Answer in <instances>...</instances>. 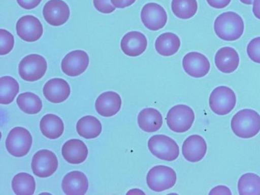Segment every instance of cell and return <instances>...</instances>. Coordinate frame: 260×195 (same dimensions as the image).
<instances>
[{"label": "cell", "instance_id": "1", "mask_svg": "<svg viewBox=\"0 0 260 195\" xmlns=\"http://www.w3.org/2000/svg\"><path fill=\"white\" fill-rule=\"evenodd\" d=\"M231 128L234 134L239 138H253L260 131V115L252 109H243L232 118Z\"/></svg>", "mask_w": 260, "mask_h": 195}, {"label": "cell", "instance_id": "2", "mask_svg": "<svg viewBox=\"0 0 260 195\" xmlns=\"http://www.w3.org/2000/svg\"><path fill=\"white\" fill-rule=\"evenodd\" d=\"M244 22L238 14L226 12L218 16L215 21L214 30L216 34L225 41L238 40L243 35Z\"/></svg>", "mask_w": 260, "mask_h": 195}, {"label": "cell", "instance_id": "3", "mask_svg": "<svg viewBox=\"0 0 260 195\" xmlns=\"http://www.w3.org/2000/svg\"><path fill=\"white\" fill-rule=\"evenodd\" d=\"M32 143L31 134L24 127L13 128L6 140L7 150L13 157L21 158L28 154Z\"/></svg>", "mask_w": 260, "mask_h": 195}, {"label": "cell", "instance_id": "4", "mask_svg": "<svg viewBox=\"0 0 260 195\" xmlns=\"http://www.w3.org/2000/svg\"><path fill=\"white\" fill-rule=\"evenodd\" d=\"M176 173L171 167L157 166L152 167L146 176V183L153 191L160 192L170 189L176 182Z\"/></svg>", "mask_w": 260, "mask_h": 195}, {"label": "cell", "instance_id": "5", "mask_svg": "<svg viewBox=\"0 0 260 195\" xmlns=\"http://www.w3.org/2000/svg\"><path fill=\"white\" fill-rule=\"evenodd\" d=\"M148 147L154 157L164 161H175L180 155L177 143L170 137L161 134L151 137Z\"/></svg>", "mask_w": 260, "mask_h": 195}, {"label": "cell", "instance_id": "6", "mask_svg": "<svg viewBox=\"0 0 260 195\" xmlns=\"http://www.w3.org/2000/svg\"><path fill=\"white\" fill-rule=\"evenodd\" d=\"M194 118V111L191 107L185 104H178L169 111L167 124L172 131L183 133L191 129Z\"/></svg>", "mask_w": 260, "mask_h": 195}, {"label": "cell", "instance_id": "7", "mask_svg": "<svg viewBox=\"0 0 260 195\" xmlns=\"http://www.w3.org/2000/svg\"><path fill=\"white\" fill-rule=\"evenodd\" d=\"M47 68V62L43 56L31 54L21 60L18 66V73L23 80L35 82L45 76Z\"/></svg>", "mask_w": 260, "mask_h": 195}, {"label": "cell", "instance_id": "8", "mask_svg": "<svg viewBox=\"0 0 260 195\" xmlns=\"http://www.w3.org/2000/svg\"><path fill=\"white\" fill-rule=\"evenodd\" d=\"M236 96L235 93L228 87L220 86L215 88L211 93L209 105L211 110L219 115H225L231 113L235 108Z\"/></svg>", "mask_w": 260, "mask_h": 195}, {"label": "cell", "instance_id": "9", "mask_svg": "<svg viewBox=\"0 0 260 195\" xmlns=\"http://www.w3.org/2000/svg\"><path fill=\"white\" fill-rule=\"evenodd\" d=\"M56 155L49 150H41L32 157L31 168L34 175L39 178H48L55 173L58 168Z\"/></svg>", "mask_w": 260, "mask_h": 195}, {"label": "cell", "instance_id": "10", "mask_svg": "<svg viewBox=\"0 0 260 195\" xmlns=\"http://www.w3.org/2000/svg\"><path fill=\"white\" fill-rule=\"evenodd\" d=\"M89 64V57L83 50H76L70 52L61 62V69L65 75L78 76L86 71Z\"/></svg>", "mask_w": 260, "mask_h": 195}, {"label": "cell", "instance_id": "11", "mask_svg": "<svg viewBox=\"0 0 260 195\" xmlns=\"http://www.w3.org/2000/svg\"><path fill=\"white\" fill-rule=\"evenodd\" d=\"M141 18L144 25L153 31L162 29L167 22L166 10L160 5L155 3L146 4L141 11Z\"/></svg>", "mask_w": 260, "mask_h": 195}, {"label": "cell", "instance_id": "12", "mask_svg": "<svg viewBox=\"0 0 260 195\" xmlns=\"http://www.w3.org/2000/svg\"><path fill=\"white\" fill-rule=\"evenodd\" d=\"M16 33L22 40L34 43L39 40L43 34L41 21L34 16H22L16 23Z\"/></svg>", "mask_w": 260, "mask_h": 195}, {"label": "cell", "instance_id": "13", "mask_svg": "<svg viewBox=\"0 0 260 195\" xmlns=\"http://www.w3.org/2000/svg\"><path fill=\"white\" fill-rule=\"evenodd\" d=\"M71 15L68 5L62 0H50L43 9L46 22L52 26H61L67 22Z\"/></svg>", "mask_w": 260, "mask_h": 195}, {"label": "cell", "instance_id": "14", "mask_svg": "<svg viewBox=\"0 0 260 195\" xmlns=\"http://www.w3.org/2000/svg\"><path fill=\"white\" fill-rule=\"evenodd\" d=\"M182 65L185 73L193 78L204 77L210 70V63L208 58L198 52H191L185 55Z\"/></svg>", "mask_w": 260, "mask_h": 195}, {"label": "cell", "instance_id": "15", "mask_svg": "<svg viewBox=\"0 0 260 195\" xmlns=\"http://www.w3.org/2000/svg\"><path fill=\"white\" fill-rule=\"evenodd\" d=\"M207 152V143L203 137L192 135L185 139L182 145V154L187 161L197 163L201 161Z\"/></svg>", "mask_w": 260, "mask_h": 195}, {"label": "cell", "instance_id": "16", "mask_svg": "<svg viewBox=\"0 0 260 195\" xmlns=\"http://www.w3.org/2000/svg\"><path fill=\"white\" fill-rule=\"evenodd\" d=\"M43 94L50 103H61L66 101L71 95V87L69 84L62 79H52L45 84Z\"/></svg>", "mask_w": 260, "mask_h": 195}, {"label": "cell", "instance_id": "17", "mask_svg": "<svg viewBox=\"0 0 260 195\" xmlns=\"http://www.w3.org/2000/svg\"><path fill=\"white\" fill-rule=\"evenodd\" d=\"M121 97L115 92H106L100 95L95 102L98 113L105 118L112 117L121 109Z\"/></svg>", "mask_w": 260, "mask_h": 195}, {"label": "cell", "instance_id": "18", "mask_svg": "<svg viewBox=\"0 0 260 195\" xmlns=\"http://www.w3.org/2000/svg\"><path fill=\"white\" fill-rule=\"evenodd\" d=\"M148 42L145 34L138 31H132L125 34L120 43L123 53L127 56L136 57L142 55L147 48Z\"/></svg>", "mask_w": 260, "mask_h": 195}, {"label": "cell", "instance_id": "19", "mask_svg": "<svg viewBox=\"0 0 260 195\" xmlns=\"http://www.w3.org/2000/svg\"><path fill=\"white\" fill-rule=\"evenodd\" d=\"M89 181L82 172H70L62 181V189L67 195H83L87 192Z\"/></svg>", "mask_w": 260, "mask_h": 195}, {"label": "cell", "instance_id": "20", "mask_svg": "<svg viewBox=\"0 0 260 195\" xmlns=\"http://www.w3.org/2000/svg\"><path fill=\"white\" fill-rule=\"evenodd\" d=\"M89 150L87 145L80 139H70L62 147V155L64 159L71 164L83 163L87 159Z\"/></svg>", "mask_w": 260, "mask_h": 195}, {"label": "cell", "instance_id": "21", "mask_svg": "<svg viewBox=\"0 0 260 195\" xmlns=\"http://www.w3.org/2000/svg\"><path fill=\"white\" fill-rule=\"evenodd\" d=\"M215 64L217 68L222 73H233L238 69L240 64L238 53L231 47L220 49L216 53Z\"/></svg>", "mask_w": 260, "mask_h": 195}, {"label": "cell", "instance_id": "22", "mask_svg": "<svg viewBox=\"0 0 260 195\" xmlns=\"http://www.w3.org/2000/svg\"><path fill=\"white\" fill-rule=\"evenodd\" d=\"M139 128L146 132H157L162 125L161 113L156 109L147 108L139 112L138 118Z\"/></svg>", "mask_w": 260, "mask_h": 195}, {"label": "cell", "instance_id": "23", "mask_svg": "<svg viewBox=\"0 0 260 195\" xmlns=\"http://www.w3.org/2000/svg\"><path fill=\"white\" fill-rule=\"evenodd\" d=\"M64 123L56 115L49 113L42 118L40 122V129L42 134L50 139L60 138L64 132Z\"/></svg>", "mask_w": 260, "mask_h": 195}, {"label": "cell", "instance_id": "24", "mask_svg": "<svg viewBox=\"0 0 260 195\" xmlns=\"http://www.w3.org/2000/svg\"><path fill=\"white\" fill-rule=\"evenodd\" d=\"M180 38L173 32H166L157 37L155 48L160 55L171 57L176 54L180 48Z\"/></svg>", "mask_w": 260, "mask_h": 195}, {"label": "cell", "instance_id": "25", "mask_svg": "<svg viewBox=\"0 0 260 195\" xmlns=\"http://www.w3.org/2000/svg\"><path fill=\"white\" fill-rule=\"evenodd\" d=\"M76 130L81 137L87 139L98 138L102 131V125L99 120L92 115L81 118L76 125Z\"/></svg>", "mask_w": 260, "mask_h": 195}, {"label": "cell", "instance_id": "26", "mask_svg": "<svg viewBox=\"0 0 260 195\" xmlns=\"http://www.w3.org/2000/svg\"><path fill=\"white\" fill-rule=\"evenodd\" d=\"M19 89V84L12 76H2L0 79V103L7 105L13 103Z\"/></svg>", "mask_w": 260, "mask_h": 195}, {"label": "cell", "instance_id": "27", "mask_svg": "<svg viewBox=\"0 0 260 195\" xmlns=\"http://www.w3.org/2000/svg\"><path fill=\"white\" fill-rule=\"evenodd\" d=\"M16 103L20 110L27 114H37L43 108V102L40 97L31 92L20 94L16 99Z\"/></svg>", "mask_w": 260, "mask_h": 195}, {"label": "cell", "instance_id": "28", "mask_svg": "<svg viewBox=\"0 0 260 195\" xmlns=\"http://www.w3.org/2000/svg\"><path fill=\"white\" fill-rule=\"evenodd\" d=\"M12 189L18 195H32L36 189V180L28 173H21L14 176Z\"/></svg>", "mask_w": 260, "mask_h": 195}, {"label": "cell", "instance_id": "29", "mask_svg": "<svg viewBox=\"0 0 260 195\" xmlns=\"http://www.w3.org/2000/svg\"><path fill=\"white\" fill-rule=\"evenodd\" d=\"M171 8L176 17L187 20L196 15L198 4L197 0H173Z\"/></svg>", "mask_w": 260, "mask_h": 195}, {"label": "cell", "instance_id": "30", "mask_svg": "<svg viewBox=\"0 0 260 195\" xmlns=\"http://www.w3.org/2000/svg\"><path fill=\"white\" fill-rule=\"evenodd\" d=\"M238 189L241 195H260V177L254 173H246L238 181Z\"/></svg>", "mask_w": 260, "mask_h": 195}, {"label": "cell", "instance_id": "31", "mask_svg": "<svg viewBox=\"0 0 260 195\" xmlns=\"http://www.w3.org/2000/svg\"><path fill=\"white\" fill-rule=\"evenodd\" d=\"M15 40L12 34L5 29H0V55H6L13 50Z\"/></svg>", "mask_w": 260, "mask_h": 195}, {"label": "cell", "instance_id": "32", "mask_svg": "<svg viewBox=\"0 0 260 195\" xmlns=\"http://www.w3.org/2000/svg\"><path fill=\"white\" fill-rule=\"evenodd\" d=\"M248 57L256 63L260 64V37L252 39L248 44Z\"/></svg>", "mask_w": 260, "mask_h": 195}, {"label": "cell", "instance_id": "33", "mask_svg": "<svg viewBox=\"0 0 260 195\" xmlns=\"http://www.w3.org/2000/svg\"><path fill=\"white\" fill-rule=\"evenodd\" d=\"M94 8L99 12L110 14L115 11V7L111 4L110 0H93Z\"/></svg>", "mask_w": 260, "mask_h": 195}, {"label": "cell", "instance_id": "34", "mask_svg": "<svg viewBox=\"0 0 260 195\" xmlns=\"http://www.w3.org/2000/svg\"><path fill=\"white\" fill-rule=\"evenodd\" d=\"M16 1L21 8L27 10H31L36 8L41 4L42 0H16Z\"/></svg>", "mask_w": 260, "mask_h": 195}, {"label": "cell", "instance_id": "35", "mask_svg": "<svg viewBox=\"0 0 260 195\" xmlns=\"http://www.w3.org/2000/svg\"><path fill=\"white\" fill-rule=\"evenodd\" d=\"M207 2L211 8L220 9L225 8L229 6L231 0H207Z\"/></svg>", "mask_w": 260, "mask_h": 195}, {"label": "cell", "instance_id": "36", "mask_svg": "<svg viewBox=\"0 0 260 195\" xmlns=\"http://www.w3.org/2000/svg\"><path fill=\"white\" fill-rule=\"evenodd\" d=\"M136 0H111L115 8L124 9L133 5Z\"/></svg>", "mask_w": 260, "mask_h": 195}, {"label": "cell", "instance_id": "37", "mask_svg": "<svg viewBox=\"0 0 260 195\" xmlns=\"http://www.w3.org/2000/svg\"><path fill=\"white\" fill-rule=\"evenodd\" d=\"M209 194H232V192L229 187L219 185L211 189Z\"/></svg>", "mask_w": 260, "mask_h": 195}, {"label": "cell", "instance_id": "38", "mask_svg": "<svg viewBox=\"0 0 260 195\" xmlns=\"http://www.w3.org/2000/svg\"><path fill=\"white\" fill-rule=\"evenodd\" d=\"M252 11L255 17L260 20V0H254Z\"/></svg>", "mask_w": 260, "mask_h": 195}, {"label": "cell", "instance_id": "39", "mask_svg": "<svg viewBox=\"0 0 260 195\" xmlns=\"http://www.w3.org/2000/svg\"><path fill=\"white\" fill-rule=\"evenodd\" d=\"M253 1H254V0H240L241 2L246 5H251L253 3Z\"/></svg>", "mask_w": 260, "mask_h": 195}]
</instances>
